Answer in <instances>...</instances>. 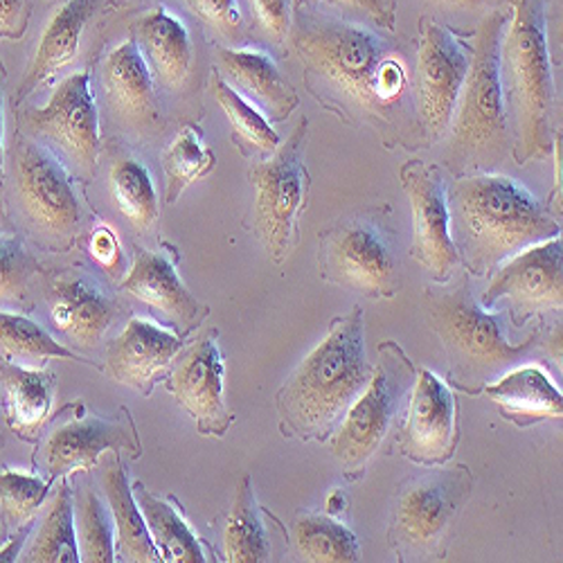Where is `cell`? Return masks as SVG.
<instances>
[{
    "instance_id": "cb8c5ba5",
    "label": "cell",
    "mask_w": 563,
    "mask_h": 563,
    "mask_svg": "<svg viewBox=\"0 0 563 563\" xmlns=\"http://www.w3.org/2000/svg\"><path fill=\"white\" fill-rule=\"evenodd\" d=\"M92 12H96V0H64L55 10L41 34L25 77L14 92V107H19L45 79L57 75L77 57L84 27Z\"/></svg>"
},
{
    "instance_id": "2e32d148",
    "label": "cell",
    "mask_w": 563,
    "mask_h": 563,
    "mask_svg": "<svg viewBox=\"0 0 563 563\" xmlns=\"http://www.w3.org/2000/svg\"><path fill=\"white\" fill-rule=\"evenodd\" d=\"M399 176L412 210L410 255L431 273L433 282L446 285L460 266L451 238L449 185L442 172L424 161H408Z\"/></svg>"
},
{
    "instance_id": "6da1fadb",
    "label": "cell",
    "mask_w": 563,
    "mask_h": 563,
    "mask_svg": "<svg viewBox=\"0 0 563 563\" xmlns=\"http://www.w3.org/2000/svg\"><path fill=\"white\" fill-rule=\"evenodd\" d=\"M294 48L311 96L350 124H367L386 143L419 140L412 73L406 45L358 23L300 14Z\"/></svg>"
},
{
    "instance_id": "3957f363",
    "label": "cell",
    "mask_w": 563,
    "mask_h": 563,
    "mask_svg": "<svg viewBox=\"0 0 563 563\" xmlns=\"http://www.w3.org/2000/svg\"><path fill=\"white\" fill-rule=\"evenodd\" d=\"M363 309L334 318L327 336L275 395L279 431L302 442L330 440L369 382Z\"/></svg>"
},
{
    "instance_id": "e575fe53",
    "label": "cell",
    "mask_w": 563,
    "mask_h": 563,
    "mask_svg": "<svg viewBox=\"0 0 563 563\" xmlns=\"http://www.w3.org/2000/svg\"><path fill=\"white\" fill-rule=\"evenodd\" d=\"M0 350L16 361H48V358H66V361H84L73 350L57 343L41 324L34 320L0 311Z\"/></svg>"
},
{
    "instance_id": "681fc988",
    "label": "cell",
    "mask_w": 563,
    "mask_h": 563,
    "mask_svg": "<svg viewBox=\"0 0 563 563\" xmlns=\"http://www.w3.org/2000/svg\"><path fill=\"white\" fill-rule=\"evenodd\" d=\"M0 537H3V528H0Z\"/></svg>"
},
{
    "instance_id": "4316f807",
    "label": "cell",
    "mask_w": 563,
    "mask_h": 563,
    "mask_svg": "<svg viewBox=\"0 0 563 563\" xmlns=\"http://www.w3.org/2000/svg\"><path fill=\"white\" fill-rule=\"evenodd\" d=\"M57 377L51 369H27L0 363V382L5 388L8 427L23 440H34L53 412Z\"/></svg>"
},
{
    "instance_id": "484cf974",
    "label": "cell",
    "mask_w": 563,
    "mask_h": 563,
    "mask_svg": "<svg viewBox=\"0 0 563 563\" xmlns=\"http://www.w3.org/2000/svg\"><path fill=\"white\" fill-rule=\"evenodd\" d=\"M102 84L111 107L131 122H150L156 115L154 75L140 53L135 38L122 41L111 51L102 70Z\"/></svg>"
},
{
    "instance_id": "d590c367",
    "label": "cell",
    "mask_w": 563,
    "mask_h": 563,
    "mask_svg": "<svg viewBox=\"0 0 563 563\" xmlns=\"http://www.w3.org/2000/svg\"><path fill=\"white\" fill-rule=\"evenodd\" d=\"M210 90L217 104L223 109L228 122L232 124L234 133H238L240 140H244L251 150L271 156L279 147V137L271 129L268 120L251 102H246L238 90L228 86L217 70L210 79Z\"/></svg>"
},
{
    "instance_id": "7402d4cb",
    "label": "cell",
    "mask_w": 563,
    "mask_h": 563,
    "mask_svg": "<svg viewBox=\"0 0 563 563\" xmlns=\"http://www.w3.org/2000/svg\"><path fill=\"white\" fill-rule=\"evenodd\" d=\"M122 289L174 327L192 330L208 316V307L185 289L174 262L165 253L137 249Z\"/></svg>"
},
{
    "instance_id": "ee69618b",
    "label": "cell",
    "mask_w": 563,
    "mask_h": 563,
    "mask_svg": "<svg viewBox=\"0 0 563 563\" xmlns=\"http://www.w3.org/2000/svg\"><path fill=\"white\" fill-rule=\"evenodd\" d=\"M27 25V0H0V38H21Z\"/></svg>"
},
{
    "instance_id": "8992f818",
    "label": "cell",
    "mask_w": 563,
    "mask_h": 563,
    "mask_svg": "<svg viewBox=\"0 0 563 563\" xmlns=\"http://www.w3.org/2000/svg\"><path fill=\"white\" fill-rule=\"evenodd\" d=\"M507 19L492 12L478 34L457 107L453 113L449 165L460 174L468 165L492 163L509 145V122L500 79V45Z\"/></svg>"
},
{
    "instance_id": "9a60e30c",
    "label": "cell",
    "mask_w": 563,
    "mask_h": 563,
    "mask_svg": "<svg viewBox=\"0 0 563 563\" xmlns=\"http://www.w3.org/2000/svg\"><path fill=\"white\" fill-rule=\"evenodd\" d=\"M500 300L509 302V316L516 327L548 311H561L563 305V244L561 234L539 242L505 260L489 282L481 300L485 309Z\"/></svg>"
},
{
    "instance_id": "e0dca14e",
    "label": "cell",
    "mask_w": 563,
    "mask_h": 563,
    "mask_svg": "<svg viewBox=\"0 0 563 563\" xmlns=\"http://www.w3.org/2000/svg\"><path fill=\"white\" fill-rule=\"evenodd\" d=\"M109 451H126L131 460L143 455V446H140L129 410H124V417L118 419L88 412L75 415L43 440L38 460L45 474H48V481H59L79 472H90Z\"/></svg>"
},
{
    "instance_id": "f546056e",
    "label": "cell",
    "mask_w": 563,
    "mask_h": 563,
    "mask_svg": "<svg viewBox=\"0 0 563 563\" xmlns=\"http://www.w3.org/2000/svg\"><path fill=\"white\" fill-rule=\"evenodd\" d=\"M266 511L257 505L253 478L242 476L234 489L232 507L223 528V552L230 563H262L271 561V537L264 523Z\"/></svg>"
},
{
    "instance_id": "f6af8a7d",
    "label": "cell",
    "mask_w": 563,
    "mask_h": 563,
    "mask_svg": "<svg viewBox=\"0 0 563 563\" xmlns=\"http://www.w3.org/2000/svg\"><path fill=\"white\" fill-rule=\"evenodd\" d=\"M30 532H32V523H25V526L16 528V532L10 537V541H8L3 548H0V561H3V563L19 561L21 550H23V545H25Z\"/></svg>"
},
{
    "instance_id": "ac0fdd59",
    "label": "cell",
    "mask_w": 563,
    "mask_h": 563,
    "mask_svg": "<svg viewBox=\"0 0 563 563\" xmlns=\"http://www.w3.org/2000/svg\"><path fill=\"white\" fill-rule=\"evenodd\" d=\"M219 332H208L172 372L167 390L176 404L197 421L206 438H223L234 424L225 399V363L219 350Z\"/></svg>"
},
{
    "instance_id": "7bdbcfd3",
    "label": "cell",
    "mask_w": 563,
    "mask_h": 563,
    "mask_svg": "<svg viewBox=\"0 0 563 563\" xmlns=\"http://www.w3.org/2000/svg\"><path fill=\"white\" fill-rule=\"evenodd\" d=\"M324 3H334L354 12L365 14L374 23H379L382 27L393 30L395 25V3L393 0H324Z\"/></svg>"
},
{
    "instance_id": "83f0119b",
    "label": "cell",
    "mask_w": 563,
    "mask_h": 563,
    "mask_svg": "<svg viewBox=\"0 0 563 563\" xmlns=\"http://www.w3.org/2000/svg\"><path fill=\"white\" fill-rule=\"evenodd\" d=\"M102 481H104V492H107L113 523H115V541H113L115 561H129V563L161 561V554L150 537L143 511H140L133 498L129 476L124 472V464L118 453L111 466L104 472Z\"/></svg>"
},
{
    "instance_id": "f35d334b",
    "label": "cell",
    "mask_w": 563,
    "mask_h": 563,
    "mask_svg": "<svg viewBox=\"0 0 563 563\" xmlns=\"http://www.w3.org/2000/svg\"><path fill=\"white\" fill-rule=\"evenodd\" d=\"M38 264L10 234H0V302H19Z\"/></svg>"
},
{
    "instance_id": "44dd1931",
    "label": "cell",
    "mask_w": 563,
    "mask_h": 563,
    "mask_svg": "<svg viewBox=\"0 0 563 563\" xmlns=\"http://www.w3.org/2000/svg\"><path fill=\"white\" fill-rule=\"evenodd\" d=\"M217 70L221 79L238 90L266 120L282 122L298 109V92L266 53L251 48H217Z\"/></svg>"
},
{
    "instance_id": "8fae6325",
    "label": "cell",
    "mask_w": 563,
    "mask_h": 563,
    "mask_svg": "<svg viewBox=\"0 0 563 563\" xmlns=\"http://www.w3.org/2000/svg\"><path fill=\"white\" fill-rule=\"evenodd\" d=\"M12 169L21 210L43 238L55 244L70 242L81 221V210L66 165L34 140L16 135Z\"/></svg>"
},
{
    "instance_id": "52a82bcc",
    "label": "cell",
    "mask_w": 563,
    "mask_h": 563,
    "mask_svg": "<svg viewBox=\"0 0 563 563\" xmlns=\"http://www.w3.org/2000/svg\"><path fill=\"white\" fill-rule=\"evenodd\" d=\"M472 492L474 474L464 464L427 466L406 478L388 521V541L399 561H440Z\"/></svg>"
},
{
    "instance_id": "5bb4252c",
    "label": "cell",
    "mask_w": 563,
    "mask_h": 563,
    "mask_svg": "<svg viewBox=\"0 0 563 563\" xmlns=\"http://www.w3.org/2000/svg\"><path fill=\"white\" fill-rule=\"evenodd\" d=\"M23 124L32 133L48 137L73 165L75 174L88 178L96 172L100 156V115L86 70L62 79L48 104L27 111Z\"/></svg>"
},
{
    "instance_id": "603a6c76",
    "label": "cell",
    "mask_w": 563,
    "mask_h": 563,
    "mask_svg": "<svg viewBox=\"0 0 563 563\" xmlns=\"http://www.w3.org/2000/svg\"><path fill=\"white\" fill-rule=\"evenodd\" d=\"M481 395L489 397L498 406L500 417L519 429L545 419H561L563 415L561 390L539 365H516L503 372Z\"/></svg>"
},
{
    "instance_id": "30bf717a",
    "label": "cell",
    "mask_w": 563,
    "mask_h": 563,
    "mask_svg": "<svg viewBox=\"0 0 563 563\" xmlns=\"http://www.w3.org/2000/svg\"><path fill=\"white\" fill-rule=\"evenodd\" d=\"M307 126L309 122L302 118L285 145H279L268 161H260L249 169L255 190L253 228L277 264L289 255L298 219L307 208L309 172L302 163Z\"/></svg>"
},
{
    "instance_id": "bcb514c9",
    "label": "cell",
    "mask_w": 563,
    "mask_h": 563,
    "mask_svg": "<svg viewBox=\"0 0 563 563\" xmlns=\"http://www.w3.org/2000/svg\"><path fill=\"white\" fill-rule=\"evenodd\" d=\"M3 84H5V70L0 66V208H3V190H5V115H3Z\"/></svg>"
},
{
    "instance_id": "d4e9b609",
    "label": "cell",
    "mask_w": 563,
    "mask_h": 563,
    "mask_svg": "<svg viewBox=\"0 0 563 563\" xmlns=\"http://www.w3.org/2000/svg\"><path fill=\"white\" fill-rule=\"evenodd\" d=\"M137 48L156 81L169 90L185 84L192 70V38L178 16L158 5L137 23Z\"/></svg>"
},
{
    "instance_id": "9c48e42d",
    "label": "cell",
    "mask_w": 563,
    "mask_h": 563,
    "mask_svg": "<svg viewBox=\"0 0 563 563\" xmlns=\"http://www.w3.org/2000/svg\"><path fill=\"white\" fill-rule=\"evenodd\" d=\"M320 275L365 298H395L401 289V273L388 214L374 208L322 230Z\"/></svg>"
},
{
    "instance_id": "7c38bea8",
    "label": "cell",
    "mask_w": 563,
    "mask_h": 563,
    "mask_svg": "<svg viewBox=\"0 0 563 563\" xmlns=\"http://www.w3.org/2000/svg\"><path fill=\"white\" fill-rule=\"evenodd\" d=\"M468 66L472 51L449 27L421 19L412 92L417 120L431 140L449 129Z\"/></svg>"
},
{
    "instance_id": "b9f144b4",
    "label": "cell",
    "mask_w": 563,
    "mask_h": 563,
    "mask_svg": "<svg viewBox=\"0 0 563 563\" xmlns=\"http://www.w3.org/2000/svg\"><path fill=\"white\" fill-rule=\"evenodd\" d=\"M88 253L100 268H104L111 275H118L122 271L124 264V255H122V246L118 234L111 225H98L96 230L90 232V242H88Z\"/></svg>"
},
{
    "instance_id": "ffe728a7",
    "label": "cell",
    "mask_w": 563,
    "mask_h": 563,
    "mask_svg": "<svg viewBox=\"0 0 563 563\" xmlns=\"http://www.w3.org/2000/svg\"><path fill=\"white\" fill-rule=\"evenodd\" d=\"M51 322L79 350H96L118 313L115 300L86 275H64L48 291Z\"/></svg>"
},
{
    "instance_id": "f1b7e54d",
    "label": "cell",
    "mask_w": 563,
    "mask_h": 563,
    "mask_svg": "<svg viewBox=\"0 0 563 563\" xmlns=\"http://www.w3.org/2000/svg\"><path fill=\"white\" fill-rule=\"evenodd\" d=\"M133 498L143 511L150 537L161 554V561L167 563H203L210 561L203 554L201 539L192 532L183 519V514L169 505L165 498L152 494L143 483L131 487Z\"/></svg>"
},
{
    "instance_id": "c3c4849f",
    "label": "cell",
    "mask_w": 563,
    "mask_h": 563,
    "mask_svg": "<svg viewBox=\"0 0 563 563\" xmlns=\"http://www.w3.org/2000/svg\"><path fill=\"white\" fill-rule=\"evenodd\" d=\"M347 509V496L343 489H334L330 496H327V505H324V514L330 516H339Z\"/></svg>"
},
{
    "instance_id": "ab89813d",
    "label": "cell",
    "mask_w": 563,
    "mask_h": 563,
    "mask_svg": "<svg viewBox=\"0 0 563 563\" xmlns=\"http://www.w3.org/2000/svg\"><path fill=\"white\" fill-rule=\"evenodd\" d=\"M185 5L225 38H234L242 30V10L238 0H185Z\"/></svg>"
},
{
    "instance_id": "836d02e7",
    "label": "cell",
    "mask_w": 563,
    "mask_h": 563,
    "mask_svg": "<svg viewBox=\"0 0 563 563\" xmlns=\"http://www.w3.org/2000/svg\"><path fill=\"white\" fill-rule=\"evenodd\" d=\"M214 165L217 158L208 147L201 129H197L195 124H185L163 154L167 203H176L187 187L212 174Z\"/></svg>"
},
{
    "instance_id": "1f68e13d",
    "label": "cell",
    "mask_w": 563,
    "mask_h": 563,
    "mask_svg": "<svg viewBox=\"0 0 563 563\" xmlns=\"http://www.w3.org/2000/svg\"><path fill=\"white\" fill-rule=\"evenodd\" d=\"M19 561L25 563H77V530H75V507L73 492L64 481L48 514L36 532V537L21 552Z\"/></svg>"
},
{
    "instance_id": "4dcf8cb0",
    "label": "cell",
    "mask_w": 563,
    "mask_h": 563,
    "mask_svg": "<svg viewBox=\"0 0 563 563\" xmlns=\"http://www.w3.org/2000/svg\"><path fill=\"white\" fill-rule=\"evenodd\" d=\"M294 541L300 556L311 563L361 561V543L356 534L330 514H298L294 521Z\"/></svg>"
},
{
    "instance_id": "4fadbf2b",
    "label": "cell",
    "mask_w": 563,
    "mask_h": 563,
    "mask_svg": "<svg viewBox=\"0 0 563 563\" xmlns=\"http://www.w3.org/2000/svg\"><path fill=\"white\" fill-rule=\"evenodd\" d=\"M457 442V395L433 369L419 367L395 431L397 451L415 464L438 466L453 457Z\"/></svg>"
},
{
    "instance_id": "d6a6232c",
    "label": "cell",
    "mask_w": 563,
    "mask_h": 563,
    "mask_svg": "<svg viewBox=\"0 0 563 563\" xmlns=\"http://www.w3.org/2000/svg\"><path fill=\"white\" fill-rule=\"evenodd\" d=\"M109 187L118 210L135 230L147 232L156 223L161 203L152 174L143 163L129 156L118 158L109 174Z\"/></svg>"
},
{
    "instance_id": "7dc6e473",
    "label": "cell",
    "mask_w": 563,
    "mask_h": 563,
    "mask_svg": "<svg viewBox=\"0 0 563 563\" xmlns=\"http://www.w3.org/2000/svg\"><path fill=\"white\" fill-rule=\"evenodd\" d=\"M429 3L444 10H476L487 5V0H429Z\"/></svg>"
},
{
    "instance_id": "74e56055",
    "label": "cell",
    "mask_w": 563,
    "mask_h": 563,
    "mask_svg": "<svg viewBox=\"0 0 563 563\" xmlns=\"http://www.w3.org/2000/svg\"><path fill=\"white\" fill-rule=\"evenodd\" d=\"M48 489L51 481L16 472V468H0V521L8 528L30 523L48 496Z\"/></svg>"
},
{
    "instance_id": "8d00e7d4",
    "label": "cell",
    "mask_w": 563,
    "mask_h": 563,
    "mask_svg": "<svg viewBox=\"0 0 563 563\" xmlns=\"http://www.w3.org/2000/svg\"><path fill=\"white\" fill-rule=\"evenodd\" d=\"M75 530H77L79 561H86V563L115 561L109 511L96 492L84 489L77 494Z\"/></svg>"
},
{
    "instance_id": "60d3db41",
    "label": "cell",
    "mask_w": 563,
    "mask_h": 563,
    "mask_svg": "<svg viewBox=\"0 0 563 563\" xmlns=\"http://www.w3.org/2000/svg\"><path fill=\"white\" fill-rule=\"evenodd\" d=\"M255 21L273 41H285L291 30V0H249Z\"/></svg>"
},
{
    "instance_id": "d6986e66",
    "label": "cell",
    "mask_w": 563,
    "mask_h": 563,
    "mask_svg": "<svg viewBox=\"0 0 563 563\" xmlns=\"http://www.w3.org/2000/svg\"><path fill=\"white\" fill-rule=\"evenodd\" d=\"M180 350L183 336L163 330L150 318L133 316L109 343L102 369L115 384L150 397Z\"/></svg>"
},
{
    "instance_id": "ba28073f",
    "label": "cell",
    "mask_w": 563,
    "mask_h": 563,
    "mask_svg": "<svg viewBox=\"0 0 563 563\" xmlns=\"http://www.w3.org/2000/svg\"><path fill=\"white\" fill-rule=\"evenodd\" d=\"M415 379L417 365L408 354L395 341L382 343L379 363L372 367L367 386L332 435L334 457L343 464L345 474L358 478L365 464L395 435Z\"/></svg>"
},
{
    "instance_id": "5b68a950",
    "label": "cell",
    "mask_w": 563,
    "mask_h": 563,
    "mask_svg": "<svg viewBox=\"0 0 563 563\" xmlns=\"http://www.w3.org/2000/svg\"><path fill=\"white\" fill-rule=\"evenodd\" d=\"M424 302L431 330L451 363L449 386L466 395H481L487 384L541 345V330L532 332L523 343H511L505 336L500 316L489 313L474 298L466 277L451 287H429Z\"/></svg>"
},
{
    "instance_id": "7a4b0ae2",
    "label": "cell",
    "mask_w": 563,
    "mask_h": 563,
    "mask_svg": "<svg viewBox=\"0 0 563 563\" xmlns=\"http://www.w3.org/2000/svg\"><path fill=\"white\" fill-rule=\"evenodd\" d=\"M449 197L451 238L460 264L474 275L494 273L511 255L561 234L559 221L511 176H466Z\"/></svg>"
},
{
    "instance_id": "277c9868",
    "label": "cell",
    "mask_w": 563,
    "mask_h": 563,
    "mask_svg": "<svg viewBox=\"0 0 563 563\" xmlns=\"http://www.w3.org/2000/svg\"><path fill=\"white\" fill-rule=\"evenodd\" d=\"M500 79L511 156L516 163L541 158L552 150L556 90L548 51L545 0H516L500 45Z\"/></svg>"
}]
</instances>
